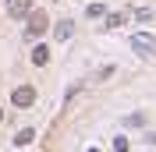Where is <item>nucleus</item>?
<instances>
[{
	"instance_id": "1",
	"label": "nucleus",
	"mask_w": 156,
	"mask_h": 152,
	"mask_svg": "<svg viewBox=\"0 0 156 152\" xmlns=\"http://www.w3.org/2000/svg\"><path fill=\"white\" fill-rule=\"evenodd\" d=\"M25 39H39L43 32H46V25H50V18H46V11H29L25 14Z\"/></svg>"
},
{
	"instance_id": "2",
	"label": "nucleus",
	"mask_w": 156,
	"mask_h": 152,
	"mask_svg": "<svg viewBox=\"0 0 156 152\" xmlns=\"http://www.w3.org/2000/svg\"><path fill=\"white\" fill-rule=\"evenodd\" d=\"M11 103L18 106V110H29V106L36 103V88H29V85H21V88H14V92H11Z\"/></svg>"
},
{
	"instance_id": "3",
	"label": "nucleus",
	"mask_w": 156,
	"mask_h": 152,
	"mask_svg": "<svg viewBox=\"0 0 156 152\" xmlns=\"http://www.w3.org/2000/svg\"><path fill=\"white\" fill-rule=\"evenodd\" d=\"M131 46H135V50H142V53H149V57H153V53H156V39L149 36V32H135V36H131Z\"/></svg>"
},
{
	"instance_id": "4",
	"label": "nucleus",
	"mask_w": 156,
	"mask_h": 152,
	"mask_svg": "<svg viewBox=\"0 0 156 152\" xmlns=\"http://www.w3.org/2000/svg\"><path fill=\"white\" fill-rule=\"evenodd\" d=\"M32 11V0H11V18H25Z\"/></svg>"
},
{
	"instance_id": "5",
	"label": "nucleus",
	"mask_w": 156,
	"mask_h": 152,
	"mask_svg": "<svg viewBox=\"0 0 156 152\" xmlns=\"http://www.w3.org/2000/svg\"><path fill=\"white\" fill-rule=\"evenodd\" d=\"M53 36H57V39H60V43H68V39H71V36H75V25H71V21H60L57 29H53Z\"/></svg>"
},
{
	"instance_id": "6",
	"label": "nucleus",
	"mask_w": 156,
	"mask_h": 152,
	"mask_svg": "<svg viewBox=\"0 0 156 152\" xmlns=\"http://www.w3.org/2000/svg\"><path fill=\"white\" fill-rule=\"evenodd\" d=\"M46 60H50V50H46V46H32V64L43 67Z\"/></svg>"
},
{
	"instance_id": "7",
	"label": "nucleus",
	"mask_w": 156,
	"mask_h": 152,
	"mask_svg": "<svg viewBox=\"0 0 156 152\" xmlns=\"http://www.w3.org/2000/svg\"><path fill=\"white\" fill-rule=\"evenodd\" d=\"M32 138H36V131H32V127H25V131H18V134H14V145H29Z\"/></svg>"
},
{
	"instance_id": "8",
	"label": "nucleus",
	"mask_w": 156,
	"mask_h": 152,
	"mask_svg": "<svg viewBox=\"0 0 156 152\" xmlns=\"http://www.w3.org/2000/svg\"><path fill=\"white\" fill-rule=\"evenodd\" d=\"M128 21V14H107V29H121Z\"/></svg>"
},
{
	"instance_id": "9",
	"label": "nucleus",
	"mask_w": 156,
	"mask_h": 152,
	"mask_svg": "<svg viewBox=\"0 0 156 152\" xmlns=\"http://www.w3.org/2000/svg\"><path fill=\"white\" fill-rule=\"evenodd\" d=\"M85 14H89V18H107V7H103V4H89Z\"/></svg>"
},
{
	"instance_id": "10",
	"label": "nucleus",
	"mask_w": 156,
	"mask_h": 152,
	"mask_svg": "<svg viewBox=\"0 0 156 152\" xmlns=\"http://www.w3.org/2000/svg\"><path fill=\"white\" fill-rule=\"evenodd\" d=\"M114 149H117V152H128V138H124V134H117V138H114Z\"/></svg>"
},
{
	"instance_id": "11",
	"label": "nucleus",
	"mask_w": 156,
	"mask_h": 152,
	"mask_svg": "<svg viewBox=\"0 0 156 152\" xmlns=\"http://www.w3.org/2000/svg\"><path fill=\"white\" fill-rule=\"evenodd\" d=\"M0 120H4V113H0Z\"/></svg>"
}]
</instances>
